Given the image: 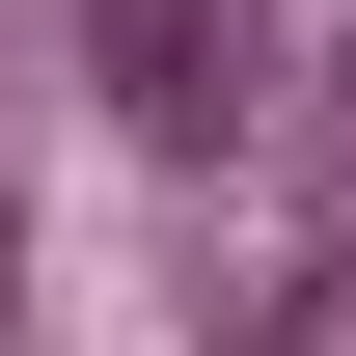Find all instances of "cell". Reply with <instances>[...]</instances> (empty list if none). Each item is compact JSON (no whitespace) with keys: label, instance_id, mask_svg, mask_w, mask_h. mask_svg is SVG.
Returning a JSON list of instances; mask_svg holds the SVG:
<instances>
[{"label":"cell","instance_id":"obj_1","mask_svg":"<svg viewBox=\"0 0 356 356\" xmlns=\"http://www.w3.org/2000/svg\"><path fill=\"white\" fill-rule=\"evenodd\" d=\"M83 83H110L137 137H220V110H247V0H83Z\"/></svg>","mask_w":356,"mask_h":356}]
</instances>
